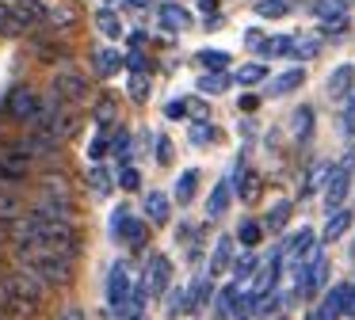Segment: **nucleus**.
<instances>
[{
	"label": "nucleus",
	"instance_id": "f257e3e1",
	"mask_svg": "<svg viewBox=\"0 0 355 320\" xmlns=\"http://www.w3.org/2000/svg\"><path fill=\"white\" fill-rule=\"evenodd\" d=\"M16 248V267L31 271L42 286H65L73 282V259L50 248H35V244H12Z\"/></svg>",
	"mask_w": 355,
	"mask_h": 320
},
{
	"label": "nucleus",
	"instance_id": "f03ea898",
	"mask_svg": "<svg viewBox=\"0 0 355 320\" xmlns=\"http://www.w3.org/2000/svg\"><path fill=\"white\" fill-rule=\"evenodd\" d=\"M0 282H4V294H8L12 312H24V317L39 309L42 297H46V286H42L31 271H24V267H12L8 274H0Z\"/></svg>",
	"mask_w": 355,
	"mask_h": 320
},
{
	"label": "nucleus",
	"instance_id": "7ed1b4c3",
	"mask_svg": "<svg viewBox=\"0 0 355 320\" xmlns=\"http://www.w3.org/2000/svg\"><path fill=\"white\" fill-rule=\"evenodd\" d=\"M85 96H88V76L77 73V69H69V65L58 69L54 80H50V103L54 107H73Z\"/></svg>",
	"mask_w": 355,
	"mask_h": 320
},
{
	"label": "nucleus",
	"instance_id": "20e7f679",
	"mask_svg": "<svg viewBox=\"0 0 355 320\" xmlns=\"http://www.w3.org/2000/svg\"><path fill=\"white\" fill-rule=\"evenodd\" d=\"M42 107H46V99H39V91L27 88V84L8 91V114H12V122H19V126H35V118L42 114Z\"/></svg>",
	"mask_w": 355,
	"mask_h": 320
},
{
	"label": "nucleus",
	"instance_id": "39448f33",
	"mask_svg": "<svg viewBox=\"0 0 355 320\" xmlns=\"http://www.w3.org/2000/svg\"><path fill=\"white\" fill-rule=\"evenodd\" d=\"M130 294H134L130 271H126V263H115L111 274H107V309L115 312V317H123L126 305H130Z\"/></svg>",
	"mask_w": 355,
	"mask_h": 320
},
{
	"label": "nucleus",
	"instance_id": "423d86ee",
	"mask_svg": "<svg viewBox=\"0 0 355 320\" xmlns=\"http://www.w3.org/2000/svg\"><path fill=\"white\" fill-rule=\"evenodd\" d=\"M347 190H352V164H336L329 172V179H324V206H329V213L344 206Z\"/></svg>",
	"mask_w": 355,
	"mask_h": 320
},
{
	"label": "nucleus",
	"instance_id": "0eeeda50",
	"mask_svg": "<svg viewBox=\"0 0 355 320\" xmlns=\"http://www.w3.org/2000/svg\"><path fill=\"white\" fill-rule=\"evenodd\" d=\"M146 286H149V294H157V297L172 290V263H168V256H153V259H149Z\"/></svg>",
	"mask_w": 355,
	"mask_h": 320
},
{
	"label": "nucleus",
	"instance_id": "6e6552de",
	"mask_svg": "<svg viewBox=\"0 0 355 320\" xmlns=\"http://www.w3.org/2000/svg\"><path fill=\"white\" fill-rule=\"evenodd\" d=\"M352 91H355V65L332 69V76H329V96H332V99H347Z\"/></svg>",
	"mask_w": 355,
	"mask_h": 320
},
{
	"label": "nucleus",
	"instance_id": "1a4fd4ad",
	"mask_svg": "<svg viewBox=\"0 0 355 320\" xmlns=\"http://www.w3.org/2000/svg\"><path fill=\"white\" fill-rule=\"evenodd\" d=\"M252 50H260V57H291L294 35H271V38L260 35V42H256Z\"/></svg>",
	"mask_w": 355,
	"mask_h": 320
},
{
	"label": "nucleus",
	"instance_id": "9d476101",
	"mask_svg": "<svg viewBox=\"0 0 355 320\" xmlns=\"http://www.w3.org/2000/svg\"><path fill=\"white\" fill-rule=\"evenodd\" d=\"M12 15H16V23L24 30L46 23V19H42V4H39V0H16V4H12Z\"/></svg>",
	"mask_w": 355,
	"mask_h": 320
},
{
	"label": "nucleus",
	"instance_id": "9b49d317",
	"mask_svg": "<svg viewBox=\"0 0 355 320\" xmlns=\"http://www.w3.org/2000/svg\"><path fill=\"white\" fill-rule=\"evenodd\" d=\"M309 251H317V248H313V233H309V229H302V233H294L291 240L283 244V256H291L298 267H302V259H306Z\"/></svg>",
	"mask_w": 355,
	"mask_h": 320
},
{
	"label": "nucleus",
	"instance_id": "f8f14e48",
	"mask_svg": "<svg viewBox=\"0 0 355 320\" xmlns=\"http://www.w3.org/2000/svg\"><path fill=\"white\" fill-rule=\"evenodd\" d=\"M92 122H96L100 130L115 126V122H119V99H115V96H100V99H96V107H92Z\"/></svg>",
	"mask_w": 355,
	"mask_h": 320
},
{
	"label": "nucleus",
	"instance_id": "ddd939ff",
	"mask_svg": "<svg viewBox=\"0 0 355 320\" xmlns=\"http://www.w3.org/2000/svg\"><path fill=\"white\" fill-rule=\"evenodd\" d=\"M344 290H347V282H340V286H332L329 294H324V301L317 305L321 320H336V317H344Z\"/></svg>",
	"mask_w": 355,
	"mask_h": 320
},
{
	"label": "nucleus",
	"instance_id": "4468645a",
	"mask_svg": "<svg viewBox=\"0 0 355 320\" xmlns=\"http://www.w3.org/2000/svg\"><path fill=\"white\" fill-rule=\"evenodd\" d=\"M230 198H233V183L222 179L214 190H210V198H207V217H222V213L230 210Z\"/></svg>",
	"mask_w": 355,
	"mask_h": 320
},
{
	"label": "nucleus",
	"instance_id": "2eb2a0df",
	"mask_svg": "<svg viewBox=\"0 0 355 320\" xmlns=\"http://www.w3.org/2000/svg\"><path fill=\"white\" fill-rule=\"evenodd\" d=\"M168 213H172L168 195H161V190H149V195H146V217L153 221V225H164V221H168Z\"/></svg>",
	"mask_w": 355,
	"mask_h": 320
},
{
	"label": "nucleus",
	"instance_id": "dca6fc26",
	"mask_svg": "<svg viewBox=\"0 0 355 320\" xmlns=\"http://www.w3.org/2000/svg\"><path fill=\"white\" fill-rule=\"evenodd\" d=\"M210 282H214V274H210V271L202 274V278H195V286L187 290V312H199L202 305L210 301V290H214Z\"/></svg>",
	"mask_w": 355,
	"mask_h": 320
},
{
	"label": "nucleus",
	"instance_id": "f3484780",
	"mask_svg": "<svg viewBox=\"0 0 355 320\" xmlns=\"http://www.w3.org/2000/svg\"><path fill=\"white\" fill-rule=\"evenodd\" d=\"M92 65H96V73H100V76H115L119 69L126 65V57L119 50H96L92 53Z\"/></svg>",
	"mask_w": 355,
	"mask_h": 320
},
{
	"label": "nucleus",
	"instance_id": "a211bd4d",
	"mask_svg": "<svg viewBox=\"0 0 355 320\" xmlns=\"http://www.w3.org/2000/svg\"><path fill=\"white\" fill-rule=\"evenodd\" d=\"M302 80H306V69H286L283 76L271 80V96H291L294 88H302Z\"/></svg>",
	"mask_w": 355,
	"mask_h": 320
},
{
	"label": "nucleus",
	"instance_id": "6ab92c4d",
	"mask_svg": "<svg viewBox=\"0 0 355 320\" xmlns=\"http://www.w3.org/2000/svg\"><path fill=\"white\" fill-rule=\"evenodd\" d=\"M230 263H233V240H230V236H218L214 256H210V274H222Z\"/></svg>",
	"mask_w": 355,
	"mask_h": 320
},
{
	"label": "nucleus",
	"instance_id": "aec40b11",
	"mask_svg": "<svg viewBox=\"0 0 355 320\" xmlns=\"http://www.w3.org/2000/svg\"><path fill=\"white\" fill-rule=\"evenodd\" d=\"M195 187H199V172H195V168L180 172V179H176V202L187 206V202L195 198Z\"/></svg>",
	"mask_w": 355,
	"mask_h": 320
},
{
	"label": "nucleus",
	"instance_id": "412c9836",
	"mask_svg": "<svg viewBox=\"0 0 355 320\" xmlns=\"http://www.w3.org/2000/svg\"><path fill=\"white\" fill-rule=\"evenodd\" d=\"M161 23L168 30H187V27H191V15H187L180 4H164L161 8Z\"/></svg>",
	"mask_w": 355,
	"mask_h": 320
},
{
	"label": "nucleus",
	"instance_id": "4be33fe9",
	"mask_svg": "<svg viewBox=\"0 0 355 320\" xmlns=\"http://www.w3.org/2000/svg\"><path fill=\"white\" fill-rule=\"evenodd\" d=\"M260 80H268V65H263V61H248V65L237 69L241 88H252V84H260Z\"/></svg>",
	"mask_w": 355,
	"mask_h": 320
},
{
	"label": "nucleus",
	"instance_id": "5701e85b",
	"mask_svg": "<svg viewBox=\"0 0 355 320\" xmlns=\"http://www.w3.org/2000/svg\"><path fill=\"white\" fill-rule=\"evenodd\" d=\"M347 225H352V210H332L329 213V225H324V240H336V236H344L347 233Z\"/></svg>",
	"mask_w": 355,
	"mask_h": 320
},
{
	"label": "nucleus",
	"instance_id": "b1692460",
	"mask_svg": "<svg viewBox=\"0 0 355 320\" xmlns=\"http://www.w3.org/2000/svg\"><path fill=\"white\" fill-rule=\"evenodd\" d=\"M96 27L107 38H123V23H119V15L111 12V8H100V12H96Z\"/></svg>",
	"mask_w": 355,
	"mask_h": 320
},
{
	"label": "nucleus",
	"instance_id": "393cba45",
	"mask_svg": "<svg viewBox=\"0 0 355 320\" xmlns=\"http://www.w3.org/2000/svg\"><path fill=\"white\" fill-rule=\"evenodd\" d=\"M80 126V111H73V107H62L58 111V141H65V137H73Z\"/></svg>",
	"mask_w": 355,
	"mask_h": 320
},
{
	"label": "nucleus",
	"instance_id": "a878e982",
	"mask_svg": "<svg viewBox=\"0 0 355 320\" xmlns=\"http://www.w3.org/2000/svg\"><path fill=\"white\" fill-rule=\"evenodd\" d=\"M195 61H199V65H207L210 73H222V69H230L233 57L225 50H199V53H195Z\"/></svg>",
	"mask_w": 355,
	"mask_h": 320
},
{
	"label": "nucleus",
	"instance_id": "bb28decb",
	"mask_svg": "<svg viewBox=\"0 0 355 320\" xmlns=\"http://www.w3.org/2000/svg\"><path fill=\"white\" fill-rule=\"evenodd\" d=\"M149 88H153L149 73H130V84H126V96H130L134 103H146V99H149Z\"/></svg>",
	"mask_w": 355,
	"mask_h": 320
},
{
	"label": "nucleus",
	"instance_id": "cd10ccee",
	"mask_svg": "<svg viewBox=\"0 0 355 320\" xmlns=\"http://www.w3.org/2000/svg\"><path fill=\"white\" fill-rule=\"evenodd\" d=\"M291 202H275L268 210V217H263V229H271V233H279V229H286V221H291Z\"/></svg>",
	"mask_w": 355,
	"mask_h": 320
},
{
	"label": "nucleus",
	"instance_id": "c85d7f7f",
	"mask_svg": "<svg viewBox=\"0 0 355 320\" xmlns=\"http://www.w3.org/2000/svg\"><path fill=\"white\" fill-rule=\"evenodd\" d=\"M237 240H241V248H248V251H252L256 244L263 240V225H260V221H241V229H237Z\"/></svg>",
	"mask_w": 355,
	"mask_h": 320
},
{
	"label": "nucleus",
	"instance_id": "c756f323",
	"mask_svg": "<svg viewBox=\"0 0 355 320\" xmlns=\"http://www.w3.org/2000/svg\"><path fill=\"white\" fill-rule=\"evenodd\" d=\"M24 35V27L16 23V15H12V4L8 0H0V38H16Z\"/></svg>",
	"mask_w": 355,
	"mask_h": 320
},
{
	"label": "nucleus",
	"instance_id": "7c9ffc66",
	"mask_svg": "<svg viewBox=\"0 0 355 320\" xmlns=\"http://www.w3.org/2000/svg\"><path fill=\"white\" fill-rule=\"evenodd\" d=\"M19 213H24L19 198L12 195V190H0V221H4V225H12V221H16Z\"/></svg>",
	"mask_w": 355,
	"mask_h": 320
},
{
	"label": "nucleus",
	"instance_id": "2f4dec72",
	"mask_svg": "<svg viewBox=\"0 0 355 320\" xmlns=\"http://www.w3.org/2000/svg\"><path fill=\"white\" fill-rule=\"evenodd\" d=\"M291 0H260L256 4V12L263 15V19H283V15H291Z\"/></svg>",
	"mask_w": 355,
	"mask_h": 320
},
{
	"label": "nucleus",
	"instance_id": "473e14b6",
	"mask_svg": "<svg viewBox=\"0 0 355 320\" xmlns=\"http://www.w3.org/2000/svg\"><path fill=\"white\" fill-rule=\"evenodd\" d=\"M88 187H92V195L107 198V195H111V175L103 172L100 164H92V172H88Z\"/></svg>",
	"mask_w": 355,
	"mask_h": 320
},
{
	"label": "nucleus",
	"instance_id": "72a5a7b5",
	"mask_svg": "<svg viewBox=\"0 0 355 320\" xmlns=\"http://www.w3.org/2000/svg\"><path fill=\"white\" fill-rule=\"evenodd\" d=\"M309 134H313V107H302V111L294 114V137H298V141H309Z\"/></svg>",
	"mask_w": 355,
	"mask_h": 320
},
{
	"label": "nucleus",
	"instance_id": "f704fd0d",
	"mask_svg": "<svg viewBox=\"0 0 355 320\" xmlns=\"http://www.w3.org/2000/svg\"><path fill=\"white\" fill-rule=\"evenodd\" d=\"M42 19L46 23H73L77 15H73L69 4H42Z\"/></svg>",
	"mask_w": 355,
	"mask_h": 320
},
{
	"label": "nucleus",
	"instance_id": "c9c22d12",
	"mask_svg": "<svg viewBox=\"0 0 355 320\" xmlns=\"http://www.w3.org/2000/svg\"><path fill=\"white\" fill-rule=\"evenodd\" d=\"M256 187H260V179H256L252 172H245V164H237V195L241 198H256Z\"/></svg>",
	"mask_w": 355,
	"mask_h": 320
},
{
	"label": "nucleus",
	"instance_id": "e433bc0d",
	"mask_svg": "<svg viewBox=\"0 0 355 320\" xmlns=\"http://www.w3.org/2000/svg\"><path fill=\"white\" fill-rule=\"evenodd\" d=\"M317 53H321V42H313V38H294L291 57H298V61H313Z\"/></svg>",
	"mask_w": 355,
	"mask_h": 320
},
{
	"label": "nucleus",
	"instance_id": "4c0bfd02",
	"mask_svg": "<svg viewBox=\"0 0 355 320\" xmlns=\"http://www.w3.org/2000/svg\"><path fill=\"white\" fill-rule=\"evenodd\" d=\"M225 88H230V76H225V73H207V76H199V91L218 96V91H225Z\"/></svg>",
	"mask_w": 355,
	"mask_h": 320
},
{
	"label": "nucleus",
	"instance_id": "58836bf2",
	"mask_svg": "<svg viewBox=\"0 0 355 320\" xmlns=\"http://www.w3.org/2000/svg\"><path fill=\"white\" fill-rule=\"evenodd\" d=\"M111 152H115V160L126 168V160H130V134H126V130H119V134L111 137Z\"/></svg>",
	"mask_w": 355,
	"mask_h": 320
},
{
	"label": "nucleus",
	"instance_id": "ea45409f",
	"mask_svg": "<svg viewBox=\"0 0 355 320\" xmlns=\"http://www.w3.org/2000/svg\"><path fill=\"white\" fill-rule=\"evenodd\" d=\"M329 172H332V164H317L313 172L306 175V183H302V195H313V190L321 187L324 179H329Z\"/></svg>",
	"mask_w": 355,
	"mask_h": 320
},
{
	"label": "nucleus",
	"instance_id": "a19ab883",
	"mask_svg": "<svg viewBox=\"0 0 355 320\" xmlns=\"http://www.w3.org/2000/svg\"><path fill=\"white\" fill-rule=\"evenodd\" d=\"M107 149H111V137H107V130H100V134L92 137V145H88V160H96V164H100V160L107 157Z\"/></svg>",
	"mask_w": 355,
	"mask_h": 320
},
{
	"label": "nucleus",
	"instance_id": "79ce46f5",
	"mask_svg": "<svg viewBox=\"0 0 355 320\" xmlns=\"http://www.w3.org/2000/svg\"><path fill=\"white\" fill-rule=\"evenodd\" d=\"M344 8H347V4H344V0H321V4H317V8H313V12H317V15H321V23H324V19H336V15H347V12H344Z\"/></svg>",
	"mask_w": 355,
	"mask_h": 320
},
{
	"label": "nucleus",
	"instance_id": "37998d69",
	"mask_svg": "<svg viewBox=\"0 0 355 320\" xmlns=\"http://www.w3.org/2000/svg\"><path fill=\"white\" fill-rule=\"evenodd\" d=\"M119 187H123V190H138L141 187V172H138V168H130V164L119 168Z\"/></svg>",
	"mask_w": 355,
	"mask_h": 320
},
{
	"label": "nucleus",
	"instance_id": "c03bdc74",
	"mask_svg": "<svg viewBox=\"0 0 355 320\" xmlns=\"http://www.w3.org/2000/svg\"><path fill=\"white\" fill-rule=\"evenodd\" d=\"M340 126H344V137H355V91L344 99V118H340Z\"/></svg>",
	"mask_w": 355,
	"mask_h": 320
},
{
	"label": "nucleus",
	"instance_id": "a18cd8bd",
	"mask_svg": "<svg viewBox=\"0 0 355 320\" xmlns=\"http://www.w3.org/2000/svg\"><path fill=\"white\" fill-rule=\"evenodd\" d=\"M130 217H134L130 206H119V210L111 213V236H115V240L123 236V229H126V221H130Z\"/></svg>",
	"mask_w": 355,
	"mask_h": 320
},
{
	"label": "nucleus",
	"instance_id": "49530a36",
	"mask_svg": "<svg viewBox=\"0 0 355 320\" xmlns=\"http://www.w3.org/2000/svg\"><path fill=\"white\" fill-rule=\"evenodd\" d=\"M252 271H256V256H252V251H245V256H241L237 263H233V274H237V282H245Z\"/></svg>",
	"mask_w": 355,
	"mask_h": 320
},
{
	"label": "nucleus",
	"instance_id": "de8ad7c7",
	"mask_svg": "<svg viewBox=\"0 0 355 320\" xmlns=\"http://www.w3.org/2000/svg\"><path fill=\"white\" fill-rule=\"evenodd\" d=\"M187 312V290H168V317Z\"/></svg>",
	"mask_w": 355,
	"mask_h": 320
},
{
	"label": "nucleus",
	"instance_id": "09e8293b",
	"mask_svg": "<svg viewBox=\"0 0 355 320\" xmlns=\"http://www.w3.org/2000/svg\"><path fill=\"white\" fill-rule=\"evenodd\" d=\"M347 27H352V23H347V15H336V19H324L321 23V35H347Z\"/></svg>",
	"mask_w": 355,
	"mask_h": 320
},
{
	"label": "nucleus",
	"instance_id": "8fccbe9b",
	"mask_svg": "<svg viewBox=\"0 0 355 320\" xmlns=\"http://www.w3.org/2000/svg\"><path fill=\"white\" fill-rule=\"evenodd\" d=\"M172 160V141L168 137H157V164H168Z\"/></svg>",
	"mask_w": 355,
	"mask_h": 320
},
{
	"label": "nucleus",
	"instance_id": "3c124183",
	"mask_svg": "<svg viewBox=\"0 0 355 320\" xmlns=\"http://www.w3.org/2000/svg\"><path fill=\"white\" fill-rule=\"evenodd\" d=\"M126 65H130V73H149V61H146V53H138V50H134L130 57H126Z\"/></svg>",
	"mask_w": 355,
	"mask_h": 320
},
{
	"label": "nucleus",
	"instance_id": "603ef678",
	"mask_svg": "<svg viewBox=\"0 0 355 320\" xmlns=\"http://www.w3.org/2000/svg\"><path fill=\"white\" fill-rule=\"evenodd\" d=\"M164 114H168V118H187V99H172V103L164 107Z\"/></svg>",
	"mask_w": 355,
	"mask_h": 320
},
{
	"label": "nucleus",
	"instance_id": "864d4df0",
	"mask_svg": "<svg viewBox=\"0 0 355 320\" xmlns=\"http://www.w3.org/2000/svg\"><path fill=\"white\" fill-rule=\"evenodd\" d=\"M344 317H355V286L347 282V290H344Z\"/></svg>",
	"mask_w": 355,
	"mask_h": 320
},
{
	"label": "nucleus",
	"instance_id": "5fc2aeb1",
	"mask_svg": "<svg viewBox=\"0 0 355 320\" xmlns=\"http://www.w3.org/2000/svg\"><path fill=\"white\" fill-rule=\"evenodd\" d=\"M237 107H241V111H256V107H260V96H252V91H245V96L237 99Z\"/></svg>",
	"mask_w": 355,
	"mask_h": 320
},
{
	"label": "nucleus",
	"instance_id": "6e6d98bb",
	"mask_svg": "<svg viewBox=\"0 0 355 320\" xmlns=\"http://www.w3.org/2000/svg\"><path fill=\"white\" fill-rule=\"evenodd\" d=\"M12 317V305H8V294H4V282H0V320Z\"/></svg>",
	"mask_w": 355,
	"mask_h": 320
},
{
	"label": "nucleus",
	"instance_id": "4d7b16f0",
	"mask_svg": "<svg viewBox=\"0 0 355 320\" xmlns=\"http://www.w3.org/2000/svg\"><path fill=\"white\" fill-rule=\"evenodd\" d=\"M126 8H153V0H123Z\"/></svg>",
	"mask_w": 355,
	"mask_h": 320
},
{
	"label": "nucleus",
	"instance_id": "13d9d810",
	"mask_svg": "<svg viewBox=\"0 0 355 320\" xmlns=\"http://www.w3.org/2000/svg\"><path fill=\"white\" fill-rule=\"evenodd\" d=\"M146 38H149L146 30H134V35H130V42H134V46H146Z\"/></svg>",
	"mask_w": 355,
	"mask_h": 320
},
{
	"label": "nucleus",
	"instance_id": "bf43d9fd",
	"mask_svg": "<svg viewBox=\"0 0 355 320\" xmlns=\"http://www.w3.org/2000/svg\"><path fill=\"white\" fill-rule=\"evenodd\" d=\"M62 320H80V309H69V312H65Z\"/></svg>",
	"mask_w": 355,
	"mask_h": 320
},
{
	"label": "nucleus",
	"instance_id": "052dcab7",
	"mask_svg": "<svg viewBox=\"0 0 355 320\" xmlns=\"http://www.w3.org/2000/svg\"><path fill=\"white\" fill-rule=\"evenodd\" d=\"M306 320H321V312H317V309H309V312H306Z\"/></svg>",
	"mask_w": 355,
	"mask_h": 320
},
{
	"label": "nucleus",
	"instance_id": "680f3d73",
	"mask_svg": "<svg viewBox=\"0 0 355 320\" xmlns=\"http://www.w3.org/2000/svg\"><path fill=\"white\" fill-rule=\"evenodd\" d=\"M352 256H355V244H352Z\"/></svg>",
	"mask_w": 355,
	"mask_h": 320
}]
</instances>
